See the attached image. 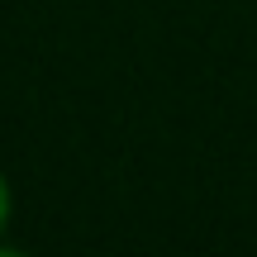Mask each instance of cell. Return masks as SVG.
<instances>
[{
	"instance_id": "1",
	"label": "cell",
	"mask_w": 257,
	"mask_h": 257,
	"mask_svg": "<svg viewBox=\"0 0 257 257\" xmlns=\"http://www.w3.org/2000/svg\"><path fill=\"white\" fill-rule=\"evenodd\" d=\"M5 210H10V195H5V181H0V224H5Z\"/></svg>"
}]
</instances>
